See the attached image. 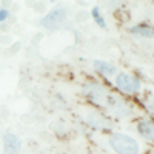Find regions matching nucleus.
I'll return each mask as SVG.
<instances>
[{
  "label": "nucleus",
  "mask_w": 154,
  "mask_h": 154,
  "mask_svg": "<svg viewBox=\"0 0 154 154\" xmlns=\"http://www.w3.org/2000/svg\"><path fill=\"white\" fill-rule=\"evenodd\" d=\"M137 131L143 139L154 142V122L152 120H142L137 125Z\"/></svg>",
  "instance_id": "423d86ee"
},
{
  "label": "nucleus",
  "mask_w": 154,
  "mask_h": 154,
  "mask_svg": "<svg viewBox=\"0 0 154 154\" xmlns=\"http://www.w3.org/2000/svg\"><path fill=\"white\" fill-rule=\"evenodd\" d=\"M22 149V140L12 133L3 134V151L5 154H19Z\"/></svg>",
  "instance_id": "20e7f679"
},
{
  "label": "nucleus",
  "mask_w": 154,
  "mask_h": 154,
  "mask_svg": "<svg viewBox=\"0 0 154 154\" xmlns=\"http://www.w3.org/2000/svg\"><path fill=\"white\" fill-rule=\"evenodd\" d=\"M9 19V11L6 8H0V23H3Z\"/></svg>",
  "instance_id": "9d476101"
},
{
  "label": "nucleus",
  "mask_w": 154,
  "mask_h": 154,
  "mask_svg": "<svg viewBox=\"0 0 154 154\" xmlns=\"http://www.w3.org/2000/svg\"><path fill=\"white\" fill-rule=\"evenodd\" d=\"M109 145L117 154H139L140 146L137 140L123 133H114L109 137Z\"/></svg>",
  "instance_id": "f257e3e1"
},
{
  "label": "nucleus",
  "mask_w": 154,
  "mask_h": 154,
  "mask_svg": "<svg viewBox=\"0 0 154 154\" xmlns=\"http://www.w3.org/2000/svg\"><path fill=\"white\" fill-rule=\"evenodd\" d=\"M91 16H93L94 22H96V23L99 25L100 28H106V23H105L103 17L100 16V9H99V6H94V8L91 9Z\"/></svg>",
  "instance_id": "6e6552de"
},
{
  "label": "nucleus",
  "mask_w": 154,
  "mask_h": 154,
  "mask_svg": "<svg viewBox=\"0 0 154 154\" xmlns=\"http://www.w3.org/2000/svg\"><path fill=\"white\" fill-rule=\"evenodd\" d=\"M114 83L120 91L128 93V94H136L140 91V80L137 77L131 75V74H126V72H119L114 79Z\"/></svg>",
  "instance_id": "f03ea898"
},
{
  "label": "nucleus",
  "mask_w": 154,
  "mask_h": 154,
  "mask_svg": "<svg viewBox=\"0 0 154 154\" xmlns=\"http://www.w3.org/2000/svg\"><path fill=\"white\" fill-rule=\"evenodd\" d=\"M66 16H68V9H65V8H54L42 19V26H45L48 29H56L65 22Z\"/></svg>",
  "instance_id": "7ed1b4c3"
},
{
  "label": "nucleus",
  "mask_w": 154,
  "mask_h": 154,
  "mask_svg": "<svg viewBox=\"0 0 154 154\" xmlns=\"http://www.w3.org/2000/svg\"><path fill=\"white\" fill-rule=\"evenodd\" d=\"M108 105H117V97H111V96H109V97H108ZM122 106H123V105H119V106H116V109H114L119 116H120V114H123Z\"/></svg>",
  "instance_id": "1a4fd4ad"
},
{
  "label": "nucleus",
  "mask_w": 154,
  "mask_h": 154,
  "mask_svg": "<svg viewBox=\"0 0 154 154\" xmlns=\"http://www.w3.org/2000/svg\"><path fill=\"white\" fill-rule=\"evenodd\" d=\"M130 32L134 34V35H139V37H146V38L154 37V28L148 26V25H137V26H133L130 29Z\"/></svg>",
  "instance_id": "0eeeda50"
},
{
  "label": "nucleus",
  "mask_w": 154,
  "mask_h": 154,
  "mask_svg": "<svg viewBox=\"0 0 154 154\" xmlns=\"http://www.w3.org/2000/svg\"><path fill=\"white\" fill-rule=\"evenodd\" d=\"M93 65H94L96 71H99L102 75H105V77L117 75V68H116L114 65H111V63L105 62V60H94Z\"/></svg>",
  "instance_id": "39448f33"
}]
</instances>
